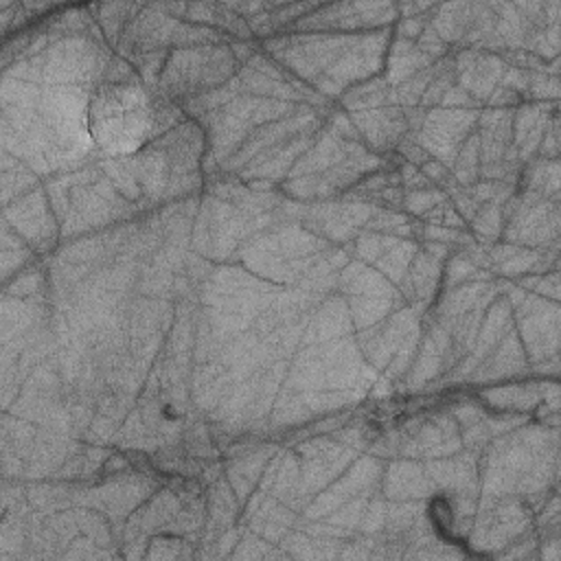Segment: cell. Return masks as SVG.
<instances>
[{
	"instance_id": "6da1fadb",
	"label": "cell",
	"mask_w": 561,
	"mask_h": 561,
	"mask_svg": "<svg viewBox=\"0 0 561 561\" xmlns=\"http://www.w3.org/2000/svg\"><path fill=\"white\" fill-rule=\"evenodd\" d=\"M151 125L147 94L134 83H114L96 92L90 105V131L110 153L136 149Z\"/></svg>"
}]
</instances>
